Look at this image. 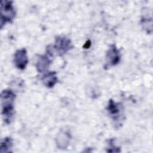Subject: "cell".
<instances>
[{"label":"cell","mask_w":153,"mask_h":153,"mask_svg":"<svg viewBox=\"0 0 153 153\" xmlns=\"http://www.w3.org/2000/svg\"><path fill=\"white\" fill-rule=\"evenodd\" d=\"M51 61L47 55H39L37 58L36 68L39 72H44L48 68Z\"/></svg>","instance_id":"cell-7"},{"label":"cell","mask_w":153,"mask_h":153,"mask_svg":"<svg viewBox=\"0 0 153 153\" xmlns=\"http://www.w3.org/2000/svg\"><path fill=\"white\" fill-rule=\"evenodd\" d=\"M14 63L16 67L20 70H23L26 68L28 63V57L27 51L23 48L17 50L14 56Z\"/></svg>","instance_id":"cell-5"},{"label":"cell","mask_w":153,"mask_h":153,"mask_svg":"<svg viewBox=\"0 0 153 153\" xmlns=\"http://www.w3.org/2000/svg\"><path fill=\"white\" fill-rule=\"evenodd\" d=\"M107 111L111 117L115 120L118 117L119 114H120V103L115 102L113 100L110 99L107 106Z\"/></svg>","instance_id":"cell-9"},{"label":"cell","mask_w":153,"mask_h":153,"mask_svg":"<svg viewBox=\"0 0 153 153\" xmlns=\"http://www.w3.org/2000/svg\"><path fill=\"white\" fill-rule=\"evenodd\" d=\"M71 136L70 133L67 131H61L56 138V145L59 149H66L71 140Z\"/></svg>","instance_id":"cell-6"},{"label":"cell","mask_w":153,"mask_h":153,"mask_svg":"<svg viewBox=\"0 0 153 153\" xmlns=\"http://www.w3.org/2000/svg\"><path fill=\"white\" fill-rule=\"evenodd\" d=\"M54 48L60 56H63L72 48L71 41L63 36H59L55 39Z\"/></svg>","instance_id":"cell-3"},{"label":"cell","mask_w":153,"mask_h":153,"mask_svg":"<svg viewBox=\"0 0 153 153\" xmlns=\"http://www.w3.org/2000/svg\"><path fill=\"white\" fill-rule=\"evenodd\" d=\"M16 11L13 1H2L1 2V28L15 18Z\"/></svg>","instance_id":"cell-2"},{"label":"cell","mask_w":153,"mask_h":153,"mask_svg":"<svg viewBox=\"0 0 153 153\" xmlns=\"http://www.w3.org/2000/svg\"><path fill=\"white\" fill-rule=\"evenodd\" d=\"M120 53L116 45L115 44L111 45L106 54V64L105 68L117 65L120 62Z\"/></svg>","instance_id":"cell-4"},{"label":"cell","mask_w":153,"mask_h":153,"mask_svg":"<svg viewBox=\"0 0 153 153\" xmlns=\"http://www.w3.org/2000/svg\"><path fill=\"white\" fill-rule=\"evenodd\" d=\"M13 145V141L12 138L10 137H7L4 138L1 143L0 152L1 153L4 152H10L12 149Z\"/></svg>","instance_id":"cell-10"},{"label":"cell","mask_w":153,"mask_h":153,"mask_svg":"<svg viewBox=\"0 0 153 153\" xmlns=\"http://www.w3.org/2000/svg\"><path fill=\"white\" fill-rule=\"evenodd\" d=\"M16 95L10 90H4L1 92V100L2 107V115L4 121L7 124L11 123L14 114V105Z\"/></svg>","instance_id":"cell-1"},{"label":"cell","mask_w":153,"mask_h":153,"mask_svg":"<svg viewBox=\"0 0 153 153\" xmlns=\"http://www.w3.org/2000/svg\"><path fill=\"white\" fill-rule=\"evenodd\" d=\"M113 141H114V139L109 140V142L108 144L109 147L107 148L108 149L106 150V151L108 152H120V148L119 147H117L116 146L114 145Z\"/></svg>","instance_id":"cell-11"},{"label":"cell","mask_w":153,"mask_h":153,"mask_svg":"<svg viewBox=\"0 0 153 153\" xmlns=\"http://www.w3.org/2000/svg\"><path fill=\"white\" fill-rule=\"evenodd\" d=\"M43 84L48 88L53 87L58 82V78L56 75V72H48V73L44 75L41 78Z\"/></svg>","instance_id":"cell-8"}]
</instances>
